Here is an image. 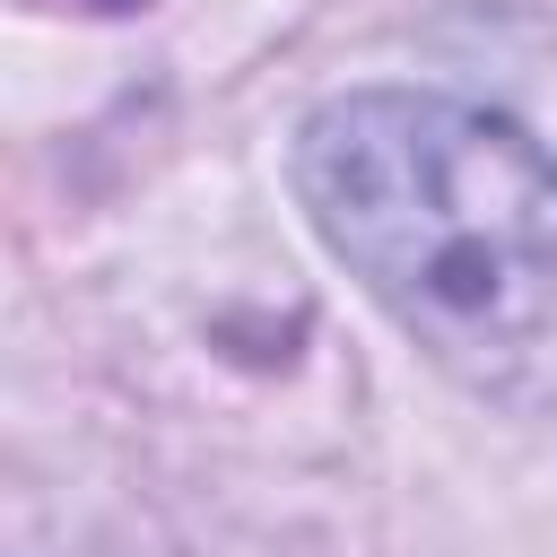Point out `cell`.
Wrapping results in <instances>:
<instances>
[{
    "label": "cell",
    "instance_id": "cell-2",
    "mask_svg": "<svg viewBox=\"0 0 557 557\" xmlns=\"http://www.w3.org/2000/svg\"><path fill=\"white\" fill-rule=\"evenodd\" d=\"M70 9H96V17H131V9H148V0H70Z\"/></svg>",
    "mask_w": 557,
    "mask_h": 557
},
{
    "label": "cell",
    "instance_id": "cell-1",
    "mask_svg": "<svg viewBox=\"0 0 557 557\" xmlns=\"http://www.w3.org/2000/svg\"><path fill=\"white\" fill-rule=\"evenodd\" d=\"M296 191L426 366L557 426V157L522 122L426 87H357L296 131Z\"/></svg>",
    "mask_w": 557,
    "mask_h": 557
}]
</instances>
